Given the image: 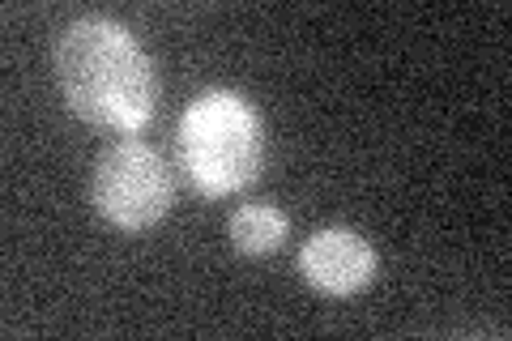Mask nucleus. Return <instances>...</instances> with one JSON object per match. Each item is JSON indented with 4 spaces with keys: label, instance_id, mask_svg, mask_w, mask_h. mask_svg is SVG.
<instances>
[{
    "label": "nucleus",
    "instance_id": "1",
    "mask_svg": "<svg viewBox=\"0 0 512 341\" xmlns=\"http://www.w3.org/2000/svg\"><path fill=\"white\" fill-rule=\"evenodd\" d=\"M56 86L73 116L111 133H141L158 107V69L111 18H82L56 39Z\"/></svg>",
    "mask_w": 512,
    "mask_h": 341
},
{
    "label": "nucleus",
    "instance_id": "2",
    "mask_svg": "<svg viewBox=\"0 0 512 341\" xmlns=\"http://www.w3.org/2000/svg\"><path fill=\"white\" fill-rule=\"evenodd\" d=\"M175 150L201 197H231L261 175L265 124L244 94L205 90L184 107Z\"/></svg>",
    "mask_w": 512,
    "mask_h": 341
},
{
    "label": "nucleus",
    "instance_id": "3",
    "mask_svg": "<svg viewBox=\"0 0 512 341\" xmlns=\"http://www.w3.org/2000/svg\"><path fill=\"white\" fill-rule=\"evenodd\" d=\"M94 209L120 231H150L167 218L175 201V184L163 154L146 141H116L99 154L90 171Z\"/></svg>",
    "mask_w": 512,
    "mask_h": 341
},
{
    "label": "nucleus",
    "instance_id": "4",
    "mask_svg": "<svg viewBox=\"0 0 512 341\" xmlns=\"http://www.w3.org/2000/svg\"><path fill=\"white\" fill-rule=\"evenodd\" d=\"M299 273H303V282H308L312 290H320V295L350 299L376 278V252L359 231L325 226V231L303 239Z\"/></svg>",
    "mask_w": 512,
    "mask_h": 341
},
{
    "label": "nucleus",
    "instance_id": "5",
    "mask_svg": "<svg viewBox=\"0 0 512 341\" xmlns=\"http://www.w3.org/2000/svg\"><path fill=\"white\" fill-rule=\"evenodd\" d=\"M286 231H291V222L286 214L274 205V201H252V205H239L231 222H227V235L235 243V252L244 256H269L278 252L286 243Z\"/></svg>",
    "mask_w": 512,
    "mask_h": 341
}]
</instances>
